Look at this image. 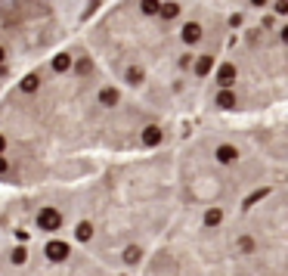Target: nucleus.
<instances>
[{
  "label": "nucleus",
  "instance_id": "obj_15",
  "mask_svg": "<svg viewBox=\"0 0 288 276\" xmlns=\"http://www.w3.org/2000/svg\"><path fill=\"white\" fill-rule=\"evenodd\" d=\"M223 220V211L220 208H211V211H204V223H208V227H217Z\"/></svg>",
  "mask_w": 288,
  "mask_h": 276
},
{
  "label": "nucleus",
  "instance_id": "obj_23",
  "mask_svg": "<svg viewBox=\"0 0 288 276\" xmlns=\"http://www.w3.org/2000/svg\"><path fill=\"white\" fill-rule=\"evenodd\" d=\"M7 168H10V162H7V159H0V174H4Z\"/></svg>",
  "mask_w": 288,
  "mask_h": 276
},
{
  "label": "nucleus",
  "instance_id": "obj_11",
  "mask_svg": "<svg viewBox=\"0 0 288 276\" xmlns=\"http://www.w3.org/2000/svg\"><path fill=\"white\" fill-rule=\"evenodd\" d=\"M68 68H71V56L68 53H59L53 59V71H68Z\"/></svg>",
  "mask_w": 288,
  "mask_h": 276
},
{
  "label": "nucleus",
  "instance_id": "obj_16",
  "mask_svg": "<svg viewBox=\"0 0 288 276\" xmlns=\"http://www.w3.org/2000/svg\"><path fill=\"white\" fill-rule=\"evenodd\" d=\"M90 236H93V227H90L87 220H84V223H77V239H81V242H87Z\"/></svg>",
  "mask_w": 288,
  "mask_h": 276
},
{
  "label": "nucleus",
  "instance_id": "obj_4",
  "mask_svg": "<svg viewBox=\"0 0 288 276\" xmlns=\"http://www.w3.org/2000/svg\"><path fill=\"white\" fill-rule=\"evenodd\" d=\"M214 159H217L220 165H232V162L239 159V149H235V146H229V143H226V146H217Z\"/></svg>",
  "mask_w": 288,
  "mask_h": 276
},
{
  "label": "nucleus",
  "instance_id": "obj_19",
  "mask_svg": "<svg viewBox=\"0 0 288 276\" xmlns=\"http://www.w3.org/2000/svg\"><path fill=\"white\" fill-rule=\"evenodd\" d=\"M25 258H28L25 248H16V252H13V264H25Z\"/></svg>",
  "mask_w": 288,
  "mask_h": 276
},
{
  "label": "nucleus",
  "instance_id": "obj_25",
  "mask_svg": "<svg viewBox=\"0 0 288 276\" xmlns=\"http://www.w3.org/2000/svg\"><path fill=\"white\" fill-rule=\"evenodd\" d=\"M4 59H7V50H4V47H0V62H4Z\"/></svg>",
  "mask_w": 288,
  "mask_h": 276
},
{
  "label": "nucleus",
  "instance_id": "obj_5",
  "mask_svg": "<svg viewBox=\"0 0 288 276\" xmlns=\"http://www.w3.org/2000/svg\"><path fill=\"white\" fill-rule=\"evenodd\" d=\"M180 37H183L186 44H198V41H201V25H198V22H186L183 31H180Z\"/></svg>",
  "mask_w": 288,
  "mask_h": 276
},
{
  "label": "nucleus",
  "instance_id": "obj_6",
  "mask_svg": "<svg viewBox=\"0 0 288 276\" xmlns=\"http://www.w3.org/2000/svg\"><path fill=\"white\" fill-rule=\"evenodd\" d=\"M211 71H214V56H198V62H195V74L204 78V74H211Z\"/></svg>",
  "mask_w": 288,
  "mask_h": 276
},
{
  "label": "nucleus",
  "instance_id": "obj_14",
  "mask_svg": "<svg viewBox=\"0 0 288 276\" xmlns=\"http://www.w3.org/2000/svg\"><path fill=\"white\" fill-rule=\"evenodd\" d=\"M127 84H134V87L143 84V68H140V65H130V68H127Z\"/></svg>",
  "mask_w": 288,
  "mask_h": 276
},
{
  "label": "nucleus",
  "instance_id": "obj_9",
  "mask_svg": "<svg viewBox=\"0 0 288 276\" xmlns=\"http://www.w3.org/2000/svg\"><path fill=\"white\" fill-rule=\"evenodd\" d=\"M235 103H239V99H235L232 90H220V93H217V106H220V109H235Z\"/></svg>",
  "mask_w": 288,
  "mask_h": 276
},
{
  "label": "nucleus",
  "instance_id": "obj_1",
  "mask_svg": "<svg viewBox=\"0 0 288 276\" xmlns=\"http://www.w3.org/2000/svg\"><path fill=\"white\" fill-rule=\"evenodd\" d=\"M37 223H40V230L53 233V230H59V227H62V214H59L56 208H40V214H37Z\"/></svg>",
  "mask_w": 288,
  "mask_h": 276
},
{
  "label": "nucleus",
  "instance_id": "obj_7",
  "mask_svg": "<svg viewBox=\"0 0 288 276\" xmlns=\"http://www.w3.org/2000/svg\"><path fill=\"white\" fill-rule=\"evenodd\" d=\"M99 103H102L106 109L118 106V90H115V87H102V90H99Z\"/></svg>",
  "mask_w": 288,
  "mask_h": 276
},
{
  "label": "nucleus",
  "instance_id": "obj_18",
  "mask_svg": "<svg viewBox=\"0 0 288 276\" xmlns=\"http://www.w3.org/2000/svg\"><path fill=\"white\" fill-rule=\"evenodd\" d=\"M239 248H242V252H251V248H254V239H251V236H242V239H239Z\"/></svg>",
  "mask_w": 288,
  "mask_h": 276
},
{
  "label": "nucleus",
  "instance_id": "obj_13",
  "mask_svg": "<svg viewBox=\"0 0 288 276\" xmlns=\"http://www.w3.org/2000/svg\"><path fill=\"white\" fill-rule=\"evenodd\" d=\"M158 16H164V19H177V16H180V7H177V4H161V7H158Z\"/></svg>",
  "mask_w": 288,
  "mask_h": 276
},
{
  "label": "nucleus",
  "instance_id": "obj_3",
  "mask_svg": "<svg viewBox=\"0 0 288 276\" xmlns=\"http://www.w3.org/2000/svg\"><path fill=\"white\" fill-rule=\"evenodd\" d=\"M44 255H47L50 261H65V258H68V245H65L62 239H50L47 248H44Z\"/></svg>",
  "mask_w": 288,
  "mask_h": 276
},
{
  "label": "nucleus",
  "instance_id": "obj_8",
  "mask_svg": "<svg viewBox=\"0 0 288 276\" xmlns=\"http://www.w3.org/2000/svg\"><path fill=\"white\" fill-rule=\"evenodd\" d=\"M143 143H146V146H158V143H161V128L149 124V128L143 131Z\"/></svg>",
  "mask_w": 288,
  "mask_h": 276
},
{
  "label": "nucleus",
  "instance_id": "obj_12",
  "mask_svg": "<svg viewBox=\"0 0 288 276\" xmlns=\"http://www.w3.org/2000/svg\"><path fill=\"white\" fill-rule=\"evenodd\" d=\"M158 7H161L158 0H140V13L143 16H158Z\"/></svg>",
  "mask_w": 288,
  "mask_h": 276
},
{
  "label": "nucleus",
  "instance_id": "obj_24",
  "mask_svg": "<svg viewBox=\"0 0 288 276\" xmlns=\"http://www.w3.org/2000/svg\"><path fill=\"white\" fill-rule=\"evenodd\" d=\"M7 149V137H0V152H4Z\"/></svg>",
  "mask_w": 288,
  "mask_h": 276
},
{
  "label": "nucleus",
  "instance_id": "obj_17",
  "mask_svg": "<svg viewBox=\"0 0 288 276\" xmlns=\"http://www.w3.org/2000/svg\"><path fill=\"white\" fill-rule=\"evenodd\" d=\"M140 258H143V252H140V248H137V245H130V248H127V252H124V261H127V264H137V261H140Z\"/></svg>",
  "mask_w": 288,
  "mask_h": 276
},
{
  "label": "nucleus",
  "instance_id": "obj_21",
  "mask_svg": "<svg viewBox=\"0 0 288 276\" xmlns=\"http://www.w3.org/2000/svg\"><path fill=\"white\" fill-rule=\"evenodd\" d=\"M77 71H81V74H87V71H90V62H87V59H84V62H77Z\"/></svg>",
  "mask_w": 288,
  "mask_h": 276
},
{
  "label": "nucleus",
  "instance_id": "obj_10",
  "mask_svg": "<svg viewBox=\"0 0 288 276\" xmlns=\"http://www.w3.org/2000/svg\"><path fill=\"white\" fill-rule=\"evenodd\" d=\"M19 87H22V93H34V90L40 87V78H37V74H25Z\"/></svg>",
  "mask_w": 288,
  "mask_h": 276
},
{
  "label": "nucleus",
  "instance_id": "obj_20",
  "mask_svg": "<svg viewBox=\"0 0 288 276\" xmlns=\"http://www.w3.org/2000/svg\"><path fill=\"white\" fill-rule=\"evenodd\" d=\"M276 13H279V16L288 13V4H285V0H276Z\"/></svg>",
  "mask_w": 288,
  "mask_h": 276
},
{
  "label": "nucleus",
  "instance_id": "obj_22",
  "mask_svg": "<svg viewBox=\"0 0 288 276\" xmlns=\"http://www.w3.org/2000/svg\"><path fill=\"white\" fill-rule=\"evenodd\" d=\"M267 4H270V0H251V7H257V10H260V7H267Z\"/></svg>",
  "mask_w": 288,
  "mask_h": 276
},
{
  "label": "nucleus",
  "instance_id": "obj_2",
  "mask_svg": "<svg viewBox=\"0 0 288 276\" xmlns=\"http://www.w3.org/2000/svg\"><path fill=\"white\" fill-rule=\"evenodd\" d=\"M217 84H220L223 90H229V87L235 84V65H232V62H223V65L217 68Z\"/></svg>",
  "mask_w": 288,
  "mask_h": 276
}]
</instances>
